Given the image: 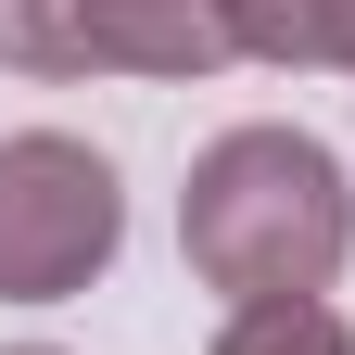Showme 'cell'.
I'll return each instance as SVG.
<instances>
[{
    "label": "cell",
    "mask_w": 355,
    "mask_h": 355,
    "mask_svg": "<svg viewBox=\"0 0 355 355\" xmlns=\"http://www.w3.org/2000/svg\"><path fill=\"white\" fill-rule=\"evenodd\" d=\"M13 355H51V343H13Z\"/></svg>",
    "instance_id": "cell-6"
},
{
    "label": "cell",
    "mask_w": 355,
    "mask_h": 355,
    "mask_svg": "<svg viewBox=\"0 0 355 355\" xmlns=\"http://www.w3.org/2000/svg\"><path fill=\"white\" fill-rule=\"evenodd\" d=\"M0 64L26 76H165L203 89L229 51V13L216 0H0Z\"/></svg>",
    "instance_id": "cell-3"
},
{
    "label": "cell",
    "mask_w": 355,
    "mask_h": 355,
    "mask_svg": "<svg viewBox=\"0 0 355 355\" xmlns=\"http://www.w3.org/2000/svg\"><path fill=\"white\" fill-rule=\"evenodd\" d=\"M241 64H343L355 76V0H216Z\"/></svg>",
    "instance_id": "cell-4"
},
{
    "label": "cell",
    "mask_w": 355,
    "mask_h": 355,
    "mask_svg": "<svg viewBox=\"0 0 355 355\" xmlns=\"http://www.w3.org/2000/svg\"><path fill=\"white\" fill-rule=\"evenodd\" d=\"M203 355H355V318L318 292H292V304H229V330H216Z\"/></svg>",
    "instance_id": "cell-5"
},
{
    "label": "cell",
    "mask_w": 355,
    "mask_h": 355,
    "mask_svg": "<svg viewBox=\"0 0 355 355\" xmlns=\"http://www.w3.org/2000/svg\"><path fill=\"white\" fill-rule=\"evenodd\" d=\"M178 254L229 304L330 292L343 254H355V191H343L330 140H304V127H229L191 165V191H178Z\"/></svg>",
    "instance_id": "cell-1"
},
{
    "label": "cell",
    "mask_w": 355,
    "mask_h": 355,
    "mask_svg": "<svg viewBox=\"0 0 355 355\" xmlns=\"http://www.w3.org/2000/svg\"><path fill=\"white\" fill-rule=\"evenodd\" d=\"M127 241V191L114 165L64 140V127H13L0 140V304H64L114 266Z\"/></svg>",
    "instance_id": "cell-2"
}]
</instances>
